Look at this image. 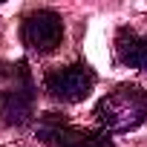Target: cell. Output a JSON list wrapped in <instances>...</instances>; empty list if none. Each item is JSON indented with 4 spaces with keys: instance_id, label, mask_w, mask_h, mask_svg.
<instances>
[{
    "instance_id": "obj_2",
    "label": "cell",
    "mask_w": 147,
    "mask_h": 147,
    "mask_svg": "<svg viewBox=\"0 0 147 147\" xmlns=\"http://www.w3.org/2000/svg\"><path fill=\"white\" fill-rule=\"evenodd\" d=\"M35 115V81L26 61L0 66V118L6 124H26Z\"/></svg>"
},
{
    "instance_id": "obj_3",
    "label": "cell",
    "mask_w": 147,
    "mask_h": 147,
    "mask_svg": "<svg viewBox=\"0 0 147 147\" xmlns=\"http://www.w3.org/2000/svg\"><path fill=\"white\" fill-rule=\"evenodd\" d=\"M43 87L52 98L63 101V104H78L84 101L92 87H95V72L87 63H66V66H55L43 75Z\"/></svg>"
},
{
    "instance_id": "obj_6",
    "label": "cell",
    "mask_w": 147,
    "mask_h": 147,
    "mask_svg": "<svg viewBox=\"0 0 147 147\" xmlns=\"http://www.w3.org/2000/svg\"><path fill=\"white\" fill-rule=\"evenodd\" d=\"M52 147H113L107 133L101 130H87V127H66Z\"/></svg>"
},
{
    "instance_id": "obj_5",
    "label": "cell",
    "mask_w": 147,
    "mask_h": 147,
    "mask_svg": "<svg viewBox=\"0 0 147 147\" xmlns=\"http://www.w3.org/2000/svg\"><path fill=\"white\" fill-rule=\"evenodd\" d=\"M115 58L130 69L147 72V35H136L130 26H121L115 35Z\"/></svg>"
},
{
    "instance_id": "obj_4",
    "label": "cell",
    "mask_w": 147,
    "mask_h": 147,
    "mask_svg": "<svg viewBox=\"0 0 147 147\" xmlns=\"http://www.w3.org/2000/svg\"><path fill=\"white\" fill-rule=\"evenodd\" d=\"M20 40L38 55H46L63 40V20L55 9H35L20 23Z\"/></svg>"
},
{
    "instance_id": "obj_1",
    "label": "cell",
    "mask_w": 147,
    "mask_h": 147,
    "mask_svg": "<svg viewBox=\"0 0 147 147\" xmlns=\"http://www.w3.org/2000/svg\"><path fill=\"white\" fill-rule=\"evenodd\" d=\"M92 115L104 133H130L147 121V92L138 84H118L98 98Z\"/></svg>"
},
{
    "instance_id": "obj_7",
    "label": "cell",
    "mask_w": 147,
    "mask_h": 147,
    "mask_svg": "<svg viewBox=\"0 0 147 147\" xmlns=\"http://www.w3.org/2000/svg\"><path fill=\"white\" fill-rule=\"evenodd\" d=\"M66 127H69V121H66V115H63V113H43V115L38 118L35 133H38V138H40L43 144H55V141H58V136H61Z\"/></svg>"
}]
</instances>
